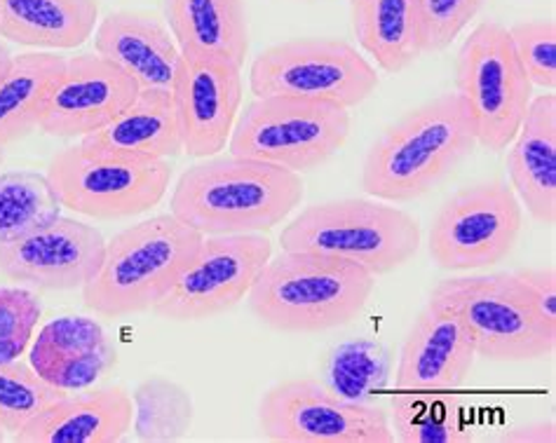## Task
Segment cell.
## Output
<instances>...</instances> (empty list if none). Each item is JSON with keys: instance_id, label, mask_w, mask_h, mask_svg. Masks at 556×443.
<instances>
[{"instance_id": "obj_13", "label": "cell", "mask_w": 556, "mask_h": 443, "mask_svg": "<svg viewBox=\"0 0 556 443\" xmlns=\"http://www.w3.org/2000/svg\"><path fill=\"white\" fill-rule=\"evenodd\" d=\"M261 436L273 443H394L383 406L345 402L315 378H287L258 404Z\"/></svg>"}, {"instance_id": "obj_38", "label": "cell", "mask_w": 556, "mask_h": 443, "mask_svg": "<svg viewBox=\"0 0 556 443\" xmlns=\"http://www.w3.org/2000/svg\"><path fill=\"white\" fill-rule=\"evenodd\" d=\"M3 151H5V145H0V165H3Z\"/></svg>"}, {"instance_id": "obj_19", "label": "cell", "mask_w": 556, "mask_h": 443, "mask_svg": "<svg viewBox=\"0 0 556 443\" xmlns=\"http://www.w3.org/2000/svg\"><path fill=\"white\" fill-rule=\"evenodd\" d=\"M94 54L123 68L141 90L172 92L181 50L163 14L153 10L111 12L94 28Z\"/></svg>"}, {"instance_id": "obj_5", "label": "cell", "mask_w": 556, "mask_h": 443, "mask_svg": "<svg viewBox=\"0 0 556 443\" xmlns=\"http://www.w3.org/2000/svg\"><path fill=\"white\" fill-rule=\"evenodd\" d=\"M420 224L394 204L345 198L305 206L280 232L282 251L353 261L374 277L404 268L420 249Z\"/></svg>"}, {"instance_id": "obj_24", "label": "cell", "mask_w": 556, "mask_h": 443, "mask_svg": "<svg viewBox=\"0 0 556 443\" xmlns=\"http://www.w3.org/2000/svg\"><path fill=\"white\" fill-rule=\"evenodd\" d=\"M97 22V0H0V38L22 48L76 50Z\"/></svg>"}, {"instance_id": "obj_14", "label": "cell", "mask_w": 556, "mask_h": 443, "mask_svg": "<svg viewBox=\"0 0 556 443\" xmlns=\"http://www.w3.org/2000/svg\"><path fill=\"white\" fill-rule=\"evenodd\" d=\"M106 240L94 226L56 216L12 242H0V275L20 287L76 291L97 275Z\"/></svg>"}, {"instance_id": "obj_39", "label": "cell", "mask_w": 556, "mask_h": 443, "mask_svg": "<svg viewBox=\"0 0 556 443\" xmlns=\"http://www.w3.org/2000/svg\"><path fill=\"white\" fill-rule=\"evenodd\" d=\"M0 441H5V432H3V427H0Z\"/></svg>"}, {"instance_id": "obj_17", "label": "cell", "mask_w": 556, "mask_h": 443, "mask_svg": "<svg viewBox=\"0 0 556 443\" xmlns=\"http://www.w3.org/2000/svg\"><path fill=\"white\" fill-rule=\"evenodd\" d=\"M477 359L470 336L446 305L430 299L408 329L394 385L404 392H446L465 385Z\"/></svg>"}, {"instance_id": "obj_2", "label": "cell", "mask_w": 556, "mask_h": 443, "mask_svg": "<svg viewBox=\"0 0 556 443\" xmlns=\"http://www.w3.org/2000/svg\"><path fill=\"white\" fill-rule=\"evenodd\" d=\"M301 174L238 155L188 167L169 198V214L204 235H249L280 226L303 202Z\"/></svg>"}, {"instance_id": "obj_7", "label": "cell", "mask_w": 556, "mask_h": 443, "mask_svg": "<svg viewBox=\"0 0 556 443\" xmlns=\"http://www.w3.org/2000/svg\"><path fill=\"white\" fill-rule=\"evenodd\" d=\"M353 117L329 101L256 97L238 115L228 151L289 172L305 174L327 165L343 151Z\"/></svg>"}, {"instance_id": "obj_4", "label": "cell", "mask_w": 556, "mask_h": 443, "mask_svg": "<svg viewBox=\"0 0 556 443\" xmlns=\"http://www.w3.org/2000/svg\"><path fill=\"white\" fill-rule=\"evenodd\" d=\"M202 235L174 214H157L129 226L106 242L104 261L83 291V303L101 319L151 313Z\"/></svg>"}, {"instance_id": "obj_34", "label": "cell", "mask_w": 556, "mask_h": 443, "mask_svg": "<svg viewBox=\"0 0 556 443\" xmlns=\"http://www.w3.org/2000/svg\"><path fill=\"white\" fill-rule=\"evenodd\" d=\"M486 5V0H418L426 54H437L451 48L470 22Z\"/></svg>"}, {"instance_id": "obj_15", "label": "cell", "mask_w": 556, "mask_h": 443, "mask_svg": "<svg viewBox=\"0 0 556 443\" xmlns=\"http://www.w3.org/2000/svg\"><path fill=\"white\" fill-rule=\"evenodd\" d=\"M141 87L99 54L66 56L40 115L38 131L54 139H83L115 121Z\"/></svg>"}, {"instance_id": "obj_33", "label": "cell", "mask_w": 556, "mask_h": 443, "mask_svg": "<svg viewBox=\"0 0 556 443\" xmlns=\"http://www.w3.org/2000/svg\"><path fill=\"white\" fill-rule=\"evenodd\" d=\"M511 48L531 85L547 92L556 90V22L529 20L507 28Z\"/></svg>"}, {"instance_id": "obj_36", "label": "cell", "mask_w": 556, "mask_h": 443, "mask_svg": "<svg viewBox=\"0 0 556 443\" xmlns=\"http://www.w3.org/2000/svg\"><path fill=\"white\" fill-rule=\"evenodd\" d=\"M501 441H505V443H554L556 441V425H554V420L523 425V427H517V430L507 432L505 436H501Z\"/></svg>"}, {"instance_id": "obj_8", "label": "cell", "mask_w": 556, "mask_h": 443, "mask_svg": "<svg viewBox=\"0 0 556 443\" xmlns=\"http://www.w3.org/2000/svg\"><path fill=\"white\" fill-rule=\"evenodd\" d=\"M249 90L254 97L329 101L350 111L378 90V71L345 40L294 38L254 59Z\"/></svg>"}, {"instance_id": "obj_9", "label": "cell", "mask_w": 556, "mask_h": 443, "mask_svg": "<svg viewBox=\"0 0 556 443\" xmlns=\"http://www.w3.org/2000/svg\"><path fill=\"white\" fill-rule=\"evenodd\" d=\"M456 94L470 111L481 148L501 153L515 141L533 85L511 48L507 26L484 22L465 38L456 56Z\"/></svg>"}, {"instance_id": "obj_20", "label": "cell", "mask_w": 556, "mask_h": 443, "mask_svg": "<svg viewBox=\"0 0 556 443\" xmlns=\"http://www.w3.org/2000/svg\"><path fill=\"white\" fill-rule=\"evenodd\" d=\"M507 153V176L521 206L543 226L556 224V94L531 99Z\"/></svg>"}, {"instance_id": "obj_11", "label": "cell", "mask_w": 556, "mask_h": 443, "mask_svg": "<svg viewBox=\"0 0 556 443\" xmlns=\"http://www.w3.org/2000/svg\"><path fill=\"white\" fill-rule=\"evenodd\" d=\"M523 228V206L507 181L493 179L460 188L437 212L430 258L442 270H481L515 251Z\"/></svg>"}, {"instance_id": "obj_16", "label": "cell", "mask_w": 556, "mask_h": 443, "mask_svg": "<svg viewBox=\"0 0 556 443\" xmlns=\"http://www.w3.org/2000/svg\"><path fill=\"white\" fill-rule=\"evenodd\" d=\"M242 94V66L181 52L172 97L179 113L184 153L198 160L222 153L236 129Z\"/></svg>"}, {"instance_id": "obj_21", "label": "cell", "mask_w": 556, "mask_h": 443, "mask_svg": "<svg viewBox=\"0 0 556 443\" xmlns=\"http://www.w3.org/2000/svg\"><path fill=\"white\" fill-rule=\"evenodd\" d=\"M131 394L123 385L64 394L22 432L14 443H118L131 432Z\"/></svg>"}, {"instance_id": "obj_25", "label": "cell", "mask_w": 556, "mask_h": 443, "mask_svg": "<svg viewBox=\"0 0 556 443\" xmlns=\"http://www.w3.org/2000/svg\"><path fill=\"white\" fill-rule=\"evenodd\" d=\"M350 20L359 48L390 76L426 54L418 0H350Z\"/></svg>"}, {"instance_id": "obj_6", "label": "cell", "mask_w": 556, "mask_h": 443, "mask_svg": "<svg viewBox=\"0 0 556 443\" xmlns=\"http://www.w3.org/2000/svg\"><path fill=\"white\" fill-rule=\"evenodd\" d=\"M430 299L458 317L481 359L538 362L556 350V329L540 317L515 273L448 277L432 289Z\"/></svg>"}, {"instance_id": "obj_31", "label": "cell", "mask_w": 556, "mask_h": 443, "mask_svg": "<svg viewBox=\"0 0 556 443\" xmlns=\"http://www.w3.org/2000/svg\"><path fill=\"white\" fill-rule=\"evenodd\" d=\"M64 394L42 380L28 362L0 364V427L14 436Z\"/></svg>"}, {"instance_id": "obj_28", "label": "cell", "mask_w": 556, "mask_h": 443, "mask_svg": "<svg viewBox=\"0 0 556 443\" xmlns=\"http://www.w3.org/2000/svg\"><path fill=\"white\" fill-rule=\"evenodd\" d=\"M131 432L143 443L181 441L193 425L190 392L165 376L141 380L131 392Z\"/></svg>"}, {"instance_id": "obj_27", "label": "cell", "mask_w": 556, "mask_h": 443, "mask_svg": "<svg viewBox=\"0 0 556 443\" xmlns=\"http://www.w3.org/2000/svg\"><path fill=\"white\" fill-rule=\"evenodd\" d=\"M392 354L376 338H350L327 354L321 382L345 402L371 404L390 388Z\"/></svg>"}, {"instance_id": "obj_23", "label": "cell", "mask_w": 556, "mask_h": 443, "mask_svg": "<svg viewBox=\"0 0 556 443\" xmlns=\"http://www.w3.org/2000/svg\"><path fill=\"white\" fill-rule=\"evenodd\" d=\"M163 17L184 54L244 66L249 26L242 0H163Z\"/></svg>"}, {"instance_id": "obj_37", "label": "cell", "mask_w": 556, "mask_h": 443, "mask_svg": "<svg viewBox=\"0 0 556 443\" xmlns=\"http://www.w3.org/2000/svg\"><path fill=\"white\" fill-rule=\"evenodd\" d=\"M12 52H10V48H8V42L0 38V78L5 76V71L10 68V64H12Z\"/></svg>"}, {"instance_id": "obj_10", "label": "cell", "mask_w": 556, "mask_h": 443, "mask_svg": "<svg viewBox=\"0 0 556 443\" xmlns=\"http://www.w3.org/2000/svg\"><path fill=\"white\" fill-rule=\"evenodd\" d=\"M48 179L62 210L94 220H123L163 202L172 160L87 155L73 143L50 160Z\"/></svg>"}, {"instance_id": "obj_32", "label": "cell", "mask_w": 556, "mask_h": 443, "mask_svg": "<svg viewBox=\"0 0 556 443\" xmlns=\"http://www.w3.org/2000/svg\"><path fill=\"white\" fill-rule=\"evenodd\" d=\"M42 317L38 293L28 287H0V364L20 362L31 347Z\"/></svg>"}, {"instance_id": "obj_3", "label": "cell", "mask_w": 556, "mask_h": 443, "mask_svg": "<svg viewBox=\"0 0 556 443\" xmlns=\"http://www.w3.org/2000/svg\"><path fill=\"white\" fill-rule=\"evenodd\" d=\"M376 277L362 265L315 251H282L266 263L247 301L277 333H321L355 321L369 305Z\"/></svg>"}, {"instance_id": "obj_26", "label": "cell", "mask_w": 556, "mask_h": 443, "mask_svg": "<svg viewBox=\"0 0 556 443\" xmlns=\"http://www.w3.org/2000/svg\"><path fill=\"white\" fill-rule=\"evenodd\" d=\"M66 56L56 52H26L12 56L0 78V145H10L38 131L42 109Z\"/></svg>"}, {"instance_id": "obj_30", "label": "cell", "mask_w": 556, "mask_h": 443, "mask_svg": "<svg viewBox=\"0 0 556 443\" xmlns=\"http://www.w3.org/2000/svg\"><path fill=\"white\" fill-rule=\"evenodd\" d=\"M56 216H62V204L54 195L48 174H0V242L17 240Z\"/></svg>"}, {"instance_id": "obj_22", "label": "cell", "mask_w": 556, "mask_h": 443, "mask_svg": "<svg viewBox=\"0 0 556 443\" xmlns=\"http://www.w3.org/2000/svg\"><path fill=\"white\" fill-rule=\"evenodd\" d=\"M87 155L177 160L184 153V137L177 103L172 92L139 90L137 99L111 121L78 141Z\"/></svg>"}, {"instance_id": "obj_29", "label": "cell", "mask_w": 556, "mask_h": 443, "mask_svg": "<svg viewBox=\"0 0 556 443\" xmlns=\"http://www.w3.org/2000/svg\"><path fill=\"white\" fill-rule=\"evenodd\" d=\"M390 425L400 443H470L472 430L463 410L448 398L397 394L390 404Z\"/></svg>"}, {"instance_id": "obj_12", "label": "cell", "mask_w": 556, "mask_h": 443, "mask_svg": "<svg viewBox=\"0 0 556 443\" xmlns=\"http://www.w3.org/2000/svg\"><path fill=\"white\" fill-rule=\"evenodd\" d=\"M273 258L263 232L204 235L151 313L167 321H204L238 307Z\"/></svg>"}, {"instance_id": "obj_1", "label": "cell", "mask_w": 556, "mask_h": 443, "mask_svg": "<svg viewBox=\"0 0 556 443\" xmlns=\"http://www.w3.org/2000/svg\"><path fill=\"white\" fill-rule=\"evenodd\" d=\"M475 123L456 92L439 94L388 125L369 148L362 190L383 202H412L444 183L477 148Z\"/></svg>"}, {"instance_id": "obj_40", "label": "cell", "mask_w": 556, "mask_h": 443, "mask_svg": "<svg viewBox=\"0 0 556 443\" xmlns=\"http://www.w3.org/2000/svg\"><path fill=\"white\" fill-rule=\"evenodd\" d=\"M308 3H319V0H308Z\"/></svg>"}, {"instance_id": "obj_18", "label": "cell", "mask_w": 556, "mask_h": 443, "mask_svg": "<svg viewBox=\"0 0 556 443\" xmlns=\"http://www.w3.org/2000/svg\"><path fill=\"white\" fill-rule=\"evenodd\" d=\"M118 362L104 327L92 317L64 315L34 336L28 364L50 385L66 394L94 388Z\"/></svg>"}, {"instance_id": "obj_35", "label": "cell", "mask_w": 556, "mask_h": 443, "mask_svg": "<svg viewBox=\"0 0 556 443\" xmlns=\"http://www.w3.org/2000/svg\"><path fill=\"white\" fill-rule=\"evenodd\" d=\"M515 277L529 291L535 309L547 321V327L556 329V268L554 265H540V268H519Z\"/></svg>"}]
</instances>
